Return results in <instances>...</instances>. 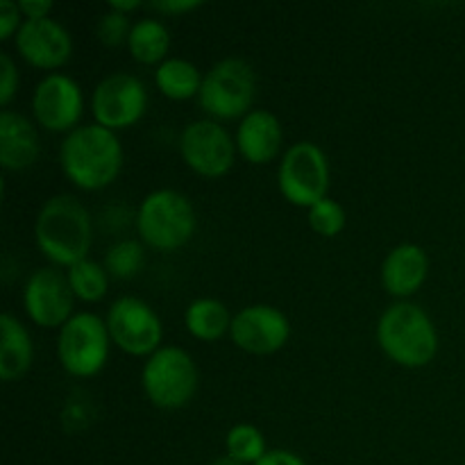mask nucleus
Returning a JSON list of instances; mask_svg holds the SVG:
<instances>
[{
  "label": "nucleus",
  "mask_w": 465,
  "mask_h": 465,
  "mask_svg": "<svg viewBox=\"0 0 465 465\" xmlns=\"http://www.w3.org/2000/svg\"><path fill=\"white\" fill-rule=\"evenodd\" d=\"M62 168L68 180L86 191H98L112 184L123 166V148L109 127H75L62 143Z\"/></svg>",
  "instance_id": "obj_1"
},
{
  "label": "nucleus",
  "mask_w": 465,
  "mask_h": 465,
  "mask_svg": "<svg viewBox=\"0 0 465 465\" xmlns=\"http://www.w3.org/2000/svg\"><path fill=\"white\" fill-rule=\"evenodd\" d=\"M36 245L57 266L84 262L91 248L89 212L73 195H54L41 207L35 225Z\"/></svg>",
  "instance_id": "obj_2"
},
{
  "label": "nucleus",
  "mask_w": 465,
  "mask_h": 465,
  "mask_svg": "<svg viewBox=\"0 0 465 465\" xmlns=\"http://www.w3.org/2000/svg\"><path fill=\"white\" fill-rule=\"evenodd\" d=\"M377 343L400 366L420 368L436 357L439 336L434 322L418 304L398 302L381 313Z\"/></svg>",
  "instance_id": "obj_3"
},
{
  "label": "nucleus",
  "mask_w": 465,
  "mask_h": 465,
  "mask_svg": "<svg viewBox=\"0 0 465 465\" xmlns=\"http://www.w3.org/2000/svg\"><path fill=\"white\" fill-rule=\"evenodd\" d=\"M136 230L148 245L157 250H175L193 236L195 213L186 195L173 189H159L141 203Z\"/></svg>",
  "instance_id": "obj_4"
},
{
  "label": "nucleus",
  "mask_w": 465,
  "mask_h": 465,
  "mask_svg": "<svg viewBox=\"0 0 465 465\" xmlns=\"http://www.w3.org/2000/svg\"><path fill=\"white\" fill-rule=\"evenodd\" d=\"M257 91L254 71L248 62L236 57L221 59L203 77L198 103L216 118H236L250 114V104Z\"/></svg>",
  "instance_id": "obj_5"
},
{
  "label": "nucleus",
  "mask_w": 465,
  "mask_h": 465,
  "mask_svg": "<svg viewBox=\"0 0 465 465\" xmlns=\"http://www.w3.org/2000/svg\"><path fill=\"white\" fill-rule=\"evenodd\" d=\"M145 395L162 409H180L189 404L198 389V368L193 359L180 348H159L143 366Z\"/></svg>",
  "instance_id": "obj_6"
},
{
  "label": "nucleus",
  "mask_w": 465,
  "mask_h": 465,
  "mask_svg": "<svg viewBox=\"0 0 465 465\" xmlns=\"http://www.w3.org/2000/svg\"><path fill=\"white\" fill-rule=\"evenodd\" d=\"M107 322L95 313H73L71 321L59 331V361L71 375L91 377L103 371L109 357Z\"/></svg>",
  "instance_id": "obj_7"
},
{
  "label": "nucleus",
  "mask_w": 465,
  "mask_h": 465,
  "mask_svg": "<svg viewBox=\"0 0 465 465\" xmlns=\"http://www.w3.org/2000/svg\"><path fill=\"white\" fill-rule=\"evenodd\" d=\"M330 163L325 153L312 141H300L286 150L280 163V191L298 207H313L327 198Z\"/></svg>",
  "instance_id": "obj_8"
},
{
  "label": "nucleus",
  "mask_w": 465,
  "mask_h": 465,
  "mask_svg": "<svg viewBox=\"0 0 465 465\" xmlns=\"http://www.w3.org/2000/svg\"><path fill=\"white\" fill-rule=\"evenodd\" d=\"M107 330L114 343L127 354H154L162 343L163 327L150 304L139 298H118L107 316Z\"/></svg>",
  "instance_id": "obj_9"
},
{
  "label": "nucleus",
  "mask_w": 465,
  "mask_h": 465,
  "mask_svg": "<svg viewBox=\"0 0 465 465\" xmlns=\"http://www.w3.org/2000/svg\"><path fill=\"white\" fill-rule=\"evenodd\" d=\"M148 104V94L139 77L130 73H114L107 75L94 91L91 109L98 125L109 130L130 127L139 121Z\"/></svg>",
  "instance_id": "obj_10"
},
{
  "label": "nucleus",
  "mask_w": 465,
  "mask_h": 465,
  "mask_svg": "<svg viewBox=\"0 0 465 465\" xmlns=\"http://www.w3.org/2000/svg\"><path fill=\"white\" fill-rule=\"evenodd\" d=\"M184 162L204 177L225 175L234 163V141L213 121H195L184 127L180 141Z\"/></svg>",
  "instance_id": "obj_11"
},
{
  "label": "nucleus",
  "mask_w": 465,
  "mask_h": 465,
  "mask_svg": "<svg viewBox=\"0 0 465 465\" xmlns=\"http://www.w3.org/2000/svg\"><path fill=\"white\" fill-rule=\"evenodd\" d=\"M232 339L252 354H272L289 341L291 322L271 304H252L232 318Z\"/></svg>",
  "instance_id": "obj_12"
},
{
  "label": "nucleus",
  "mask_w": 465,
  "mask_h": 465,
  "mask_svg": "<svg viewBox=\"0 0 465 465\" xmlns=\"http://www.w3.org/2000/svg\"><path fill=\"white\" fill-rule=\"evenodd\" d=\"M73 289L68 277L54 268H39L25 284V309L32 321L41 327H59L71 321Z\"/></svg>",
  "instance_id": "obj_13"
},
{
  "label": "nucleus",
  "mask_w": 465,
  "mask_h": 465,
  "mask_svg": "<svg viewBox=\"0 0 465 465\" xmlns=\"http://www.w3.org/2000/svg\"><path fill=\"white\" fill-rule=\"evenodd\" d=\"M82 91L73 77L53 73L36 84L32 95L35 116L45 130H71L82 116Z\"/></svg>",
  "instance_id": "obj_14"
},
{
  "label": "nucleus",
  "mask_w": 465,
  "mask_h": 465,
  "mask_svg": "<svg viewBox=\"0 0 465 465\" xmlns=\"http://www.w3.org/2000/svg\"><path fill=\"white\" fill-rule=\"evenodd\" d=\"M16 50L32 66L57 68L71 57L73 39L53 18H27L16 32Z\"/></svg>",
  "instance_id": "obj_15"
},
{
  "label": "nucleus",
  "mask_w": 465,
  "mask_h": 465,
  "mask_svg": "<svg viewBox=\"0 0 465 465\" xmlns=\"http://www.w3.org/2000/svg\"><path fill=\"white\" fill-rule=\"evenodd\" d=\"M39 157V134L25 116L5 109L0 114V163L7 171H23Z\"/></svg>",
  "instance_id": "obj_16"
},
{
  "label": "nucleus",
  "mask_w": 465,
  "mask_h": 465,
  "mask_svg": "<svg viewBox=\"0 0 465 465\" xmlns=\"http://www.w3.org/2000/svg\"><path fill=\"white\" fill-rule=\"evenodd\" d=\"M236 145L241 154L252 163H266L280 153L282 125L271 112L254 109L245 114L236 132Z\"/></svg>",
  "instance_id": "obj_17"
},
{
  "label": "nucleus",
  "mask_w": 465,
  "mask_h": 465,
  "mask_svg": "<svg viewBox=\"0 0 465 465\" xmlns=\"http://www.w3.org/2000/svg\"><path fill=\"white\" fill-rule=\"evenodd\" d=\"M427 277L425 250L413 243L398 245L386 254L381 263V284L393 295H411L420 289Z\"/></svg>",
  "instance_id": "obj_18"
},
{
  "label": "nucleus",
  "mask_w": 465,
  "mask_h": 465,
  "mask_svg": "<svg viewBox=\"0 0 465 465\" xmlns=\"http://www.w3.org/2000/svg\"><path fill=\"white\" fill-rule=\"evenodd\" d=\"M32 363V341L25 327L12 316H0V380L12 381L21 377Z\"/></svg>",
  "instance_id": "obj_19"
},
{
  "label": "nucleus",
  "mask_w": 465,
  "mask_h": 465,
  "mask_svg": "<svg viewBox=\"0 0 465 465\" xmlns=\"http://www.w3.org/2000/svg\"><path fill=\"white\" fill-rule=\"evenodd\" d=\"M184 322L195 339L216 341L232 327L230 312L223 302L213 298H200L189 304L184 313Z\"/></svg>",
  "instance_id": "obj_20"
},
{
  "label": "nucleus",
  "mask_w": 465,
  "mask_h": 465,
  "mask_svg": "<svg viewBox=\"0 0 465 465\" xmlns=\"http://www.w3.org/2000/svg\"><path fill=\"white\" fill-rule=\"evenodd\" d=\"M154 82H157L159 91L173 100L191 98V95L200 94V86H203V77H200L195 64L180 57L163 59L154 73Z\"/></svg>",
  "instance_id": "obj_21"
},
{
  "label": "nucleus",
  "mask_w": 465,
  "mask_h": 465,
  "mask_svg": "<svg viewBox=\"0 0 465 465\" xmlns=\"http://www.w3.org/2000/svg\"><path fill=\"white\" fill-rule=\"evenodd\" d=\"M130 53L134 54V59L143 64H154L162 62L163 54L168 53V45H171V36H168L166 25L157 18H141L132 25L130 39Z\"/></svg>",
  "instance_id": "obj_22"
},
{
  "label": "nucleus",
  "mask_w": 465,
  "mask_h": 465,
  "mask_svg": "<svg viewBox=\"0 0 465 465\" xmlns=\"http://www.w3.org/2000/svg\"><path fill=\"white\" fill-rule=\"evenodd\" d=\"M68 284H71L73 293L77 295L84 302H95V300H103L107 293L109 286V272L107 268L100 266V263L89 262H77L75 266L68 268Z\"/></svg>",
  "instance_id": "obj_23"
},
{
  "label": "nucleus",
  "mask_w": 465,
  "mask_h": 465,
  "mask_svg": "<svg viewBox=\"0 0 465 465\" xmlns=\"http://www.w3.org/2000/svg\"><path fill=\"white\" fill-rule=\"evenodd\" d=\"M227 457L236 459L239 463H257L266 450L263 434L252 425H236L227 434Z\"/></svg>",
  "instance_id": "obj_24"
},
{
  "label": "nucleus",
  "mask_w": 465,
  "mask_h": 465,
  "mask_svg": "<svg viewBox=\"0 0 465 465\" xmlns=\"http://www.w3.org/2000/svg\"><path fill=\"white\" fill-rule=\"evenodd\" d=\"M143 248L139 241H121L104 254V268L114 277H134L143 266Z\"/></svg>",
  "instance_id": "obj_25"
},
{
  "label": "nucleus",
  "mask_w": 465,
  "mask_h": 465,
  "mask_svg": "<svg viewBox=\"0 0 465 465\" xmlns=\"http://www.w3.org/2000/svg\"><path fill=\"white\" fill-rule=\"evenodd\" d=\"M309 225L322 236H336L345 227V209L336 200H321L309 207Z\"/></svg>",
  "instance_id": "obj_26"
},
{
  "label": "nucleus",
  "mask_w": 465,
  "mask_h": 465,
  "mask_svg": "<svg viewBox=\"0 0 465 465\" xmlns=\"http://www.w3.org/2000/svg\"><path fill=\"white\" fill-rule=\"evenodd\" d=\"M130 18H127V14H121V12H114V9H109L107 14H103L98 21V36L103 44L107 45H118L123 44L125 39H130Z\"/></svg>",
  "instance_id": "obj_27"
},
{
  "label": "nucleus",
  "mask_w": 465,
  "mask_h": 465,
  "mask_svg": "<svg viewBox=\"0 0 465 465\" xmlns=\"http://www.w3.org/2000/svg\"><path fill=\"white\" fill-rule=\"evenodd\" d=\"M18 86V71L7 53H0V103L9 104Z\"/></svg>",
  "instance_id": "obj_28"
},
{
  "label": "nucleus",
  "mask_w": 465,
  "mask_h": 465,
  "mask_svg": "<svg viewBox=\"0 0 465 465\" xmlns=\"http://www.w3.org/2000/svg\"><path fill=\"white\" fill-rule=\"evenodd\" d=\"M18 5L12 3V0H0V39H7L12 36V32L16 30L18 25Z\"/></svg>",
  "instance_id": "obj_29"
},
{
  "label": "nucleus",
  "mask_w": 465,
  "mask_h": 465,
  "mask_svg": "<svg viewBox=\"0 0 465 465\" xmlns=\"http://www.w3.org/2000/svg\"><path fill=\"white\" fill-rule=\"evenodd\" d=\"M254 465H307L304 459H300L298 454L289 452V450H268L262 459Z\"/></svg>",
  "instance_id": "obj_30"
},
{
  "label": "nucleus",
  "mask_w": 465,
  "mask_h": 465,
  "mask_svg": "<svg viewBox=\"0 0 465 465\" xmlns=\"http://www.w3.org/2000/svg\"><path fill=\"white\" fill-rule=\"evenodd\" d=\"M18 9H21L27 18H48L53 3H50V0H23V3H18Z\"/></svg>",
  "instance_id": "obj_31"
},
{
  "label": "nucleus",
  "mask_w": 465,
  "mask_h": 465,
  "mask_svg": "<svg viewBox=\"0 0 465 465\" xmlns=\"http://www.w3.org/2000/svg\"><path fill=\"white\" fill-rule=\"evenodd\" d=\"M198 0H163V3H153L150 7L159 9V12H168V14H180V12H189V9L198 7Z\"/></svg>",
  "instance_id": "obj_32"
},
{
  "label": "nucleus",
  "mask_w": 465,
  "mask_h": 465,
  "mask_svg": "<svg viewBox=\"0 0 465 465\" xmlns=\"http://www.w3.org/2000/svg\"><path fill=\"white\" fill-rule=\"evenodd\" d=\"M136 7H141L139 0H127V3H112V5H109V9H114V12H121V14L130 12V9H136Z\"/></svg>",
  "instance_id": "obj_33"
},
{
  "label": "nucleus",
  "mask_w": 465,
  "mask_h": 465,
  "mask_svg": "<svg viewBox=\"0 0 465 465\" xmlns=\"http://www.w3.org/2000/svg\"><path fill=\"white\" fill-rule=\"evenodd\" d=\"M212 465H245V463H239L236 459H232V457H223V459H218V461H213Z\"/></svg>",
  "instance_id": "obj_34"
}]
</instances>
